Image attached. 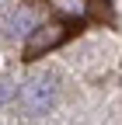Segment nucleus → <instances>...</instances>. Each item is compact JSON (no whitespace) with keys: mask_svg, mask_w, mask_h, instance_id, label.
<instances>
[{"mask_svg":"<svg viewBox=\"0 0 122 125\" xmlns=\"http://www.w3.org/2000/svg\"><path fill=\"white\" fill-rule=\"evenodd\" d=\"M73 21H63V18H52V21H42L32 35L24 38V59H38V56H45V52H52V49H59L66 38H70V28Z\"/></svg>","mask_w":122,"mask_h":125,"instance_id":"obj_1","label":"nucleus"},{"mask_svg":"<svg viewBox=\"0 0 122 125\" xmlns=\"http://www.w3.org/2000/svg\"><path fill=\"white\" fill-rule=\"evenodd\" d=\"M18 97L28 115H49L56 104V80L52 76H32V80H24Z\"/></svg>","mask_w":122,"mask_h":125,"instance_id":"obj_2","label":"nucleus"},{"mask_svg":"<svg viewBox=\"0 0 122 125\" xmlns=\"http://www.w3.org/2000/svg\"><path fill=\"white\" fill-rule=\"evenodd\" d=\"M38 24L42 21H38V14L32 7V0H21V4L11 10V18H7V31H11V35H32Z\"/></svg>","mask_w":122,"mask_h":125,"instance_id":"obj_3","label":"nucleus"},{"mask_svg":"<svg viewBox=\"0 0 122 125\" xmlns=\"http://www.w3.org/2000/svg\"><path fill=\"white\" fill-rule=\"evenodd\" d=\"M49 7H52L63 21H80V18H87L91 0H49Z\"/></svg>","mask_w":122,"mask_h":125,"instance_id":"obj_4","label":"nucleus"},{"mask_svg":"<svg viewBox=\"0 0 122 125\" xmlns=\"http://www.w3.org/2000/svg\"><path fill=\"white\" fill-rule=\"evenodd\" d=\"M14 94H21L18 87H14V80H7V76H0V104H7Z\"/></svg>","mask_w":122,"mask_h":125,"instance_id":"obj_5","label":"nucleus"}]
</instances>
